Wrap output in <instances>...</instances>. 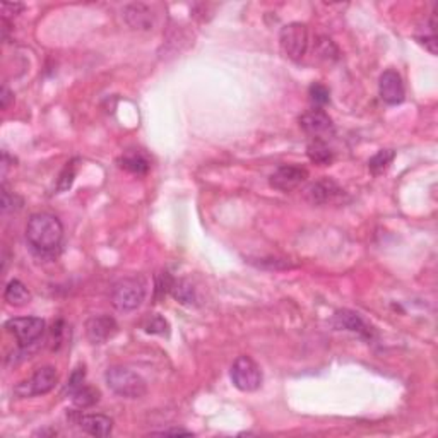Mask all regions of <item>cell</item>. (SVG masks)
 Listing matches in <instances>:
<instances>
[{
	"mask_svg": "<svg viewBox=\"0 0 438 438\" xmlns=\"http://www.w3.org/2000/svg\"><path fill=\"white\" fill-rule=\"evenodd\" d=\"M74 177H75V170H74V163H67L66 170L62 171V175H60L59 178V185H57V189L62 192V190H67L70 185H73L74 182Z\"/></svg>",
	"mask_w": 438,
	"mask_h": 438,
	"instance_id": "d4e9b609",
	"label": "cell"
},
{
	"mask_svg": "<svg viewBox=\"0 0 438 438\" xmlns=\"http://www.w3.org/2000/svg\"><path fill=\"white\" fill-rule=\"evenodd\" d=\"M379 91L380 98L387 103V105H401L406 98V88L404 82L399 73L389 69L380 75L379 81Z\"/></svg>",
	"mask_w": 438,
	"mask_h": 438,
	"instance_id": "8fae6325",
	"label": "cell"
},
{
	"mask_svg": "<svg viewBox=\"0 0 438 438\" xmlns=\"http://www.w3.org/2000/svg\"><path fill=\"white\" fill-rule=\"evenodd\" d=\"M26 240L35 252L48 256L59 250L64 240V226L60 219L50 213H37L28 219Z\"/></svg>",
	"mask_w": 438,
	"mask_h": 438,
	"instance_id": "6da1fadb",
	"label": "cell"
},
{
	"mask_svg": "<svg viewBox=\"0 0 438 438\" xmlns=\"http://www.w3.org/2000/svg\"><path fill=\"white\" fill-rule=\"evenodd\" d=\"M307 178L308 171L305 168L296 166V164H283L271 175L269 183H271L272 189L279 190V192H292L301 183L307 182Z\"/></svg>",
	"mask_w": 438,
	"mask_h": 438,
	"instance_id": "9c48e42d",
	"label": "cell"
},
{
	"mask_svg": "<svg viewBox=\"0 0 438 438\" xmlns=\"http://www.w3.org/2000/svg\"><path fill=\"white\" fill-rule=\"evenodd\" d=\"M3 300L12 307H24L31 301V293L19 279H12L7 283L6 292H3Z\"/></svg>",
	"mask_w": 438,
	"mask_h": 438,
	"instance_id": "e0dca14e",
	"label": "cell"
},
{
	"mask_svg": "<svg viewBox=\"0 0 438 438\" xmlns=\"http://www.w3.org/2000/svg\"><path fill=\"white\" fill-rule=\"evenodd\" d=\"M142 329H144L147 334H154V336H164V334L170 332V325H168L166 318L161 317V315L158 314L146 317L144 322H142Z\"/></svg>",
	"mask_w": 438,
	"mask_h": 438,
	"instance_id": "44dd1931",
	"label": "cell"
},
{
	"mask_svg": "<svg viewBox=\"0 0 438 438\" xmlns=\"http://www.w3.org/2000/svg\"><path fill=\"white\" fill-rule=\"evenodd\" d=\"M118 332V324L110 315H96L86 322V336L93 344H105Z\"/></svg>",
	"mask_w": 438,
	"mask_h": 438,
	"instance_id": "7c38bea8",
	"label": "cell"
},
{
	"mask_svg": "<svg viewBox=\"0 0 438 438\" xmlns=\"http://www.w3.org/2000/svg\"><path fill=\"white\" fill-rule=\"evenodd\" d=\"M106 385L111 392L125 399H141L146 396V380L127 366H110L105 373Z\"/></svg>",
	"mask_w": 438,
	"mask_h": 438,
	"instance_id": "7a4b0ae2",
	"label": "cell"
},
{
	"mask_svg": "<svg viewBox=\"0 0 438 438\" xmlns=\"http://www.w3.org/2000/svg\"><path fill=\"white\" fill-rule=\"evenodd\" d=\"M70 397H73L74 404L77 406V408L84 409V408H91V406H95L96 402H98L99 392L96 389H93V387L82 385L81 389L75 390Z\"/></svg>",
	"mask_w": 438,
	"mask_h": 438,
	"instance_id": "ffe728a7",
	"label": "cell"
},
{
	"mask_svg": "<svg viewBox=\"0 0 438 438\" xmlns=\"http://www.w3.org/2000/svg\"><path fill=\"white\" fill-rule=\"evenodd\" d=\"M23 9H24L23 3L3 2V3H2V14H3V19H6V17L9 16V14H14V16H16V14H19L21 10H23Z\"/></svg>",
	"mask_w": 438,
	"mask_h": 438,
	"instance_id": "4316f807",
	"label": "cell"
},
{
	"mask_svg": "<svg viewBox=\"0 0 438 438\" xmlns=\"http://www.w3.org/2000/svg\"><path fill=\"white\" fill-rule=\"evenodd\" d=\"M308 95H310V102L314 103L315 108H322V106H325L330 102L329 89L325 88L324 84H321V82H315V84H312Z\"/></svg>",
	"mask_w": 438,
	"mask_h": 438,
	"instance_id": "603a6c76",
	"label": "cell"
},
{
	"mask_svg": "<svg viewBox=\"0 0 438 438\" xmlns=\"http://www.w3.org/2000/svg\"><path fill=\"white\" fill-rule=\"evenodd\" d=\"M7 332L12 334L21 347L37 343L45 332V321L39 317H14L6 322Z\"/></svg>",
	"mask_w": 438,
	"mask_h": 438,
	"instance_id": "52a82bcc",
	"label": "cell"
},
{
	"mask_svg": "<svg viewBox=\"0 0 438 438\" xmlns=\"http://www.w3.org/2000/svg\"><path fill=\"white\" fill-rule=\"evenodd\" d=\"M77 425L82 432L102 438L108 437L113 430V421L105 415H81L77 419Z\"/></svg>",
	"mask_w": 438,
	"mask_h": 438,
	"instance_id": "4fadbf2b",
	"label": "cell"
},
{
	"mask_svg": "<svg viewBox=\"0 0 438 438\" xmlns=\"http://www.w3.org/2000/svg\"><path fill=\"white\" fill-rule=\"evenodd\" d=\"M231 382L242 392H254L262 385V372L252 358L240 356L231 365Z\"/></svg>",
	"mask_w": 438,
	"mask_h": 438,
	"instance_id": "8992f818",
	"label": "cell"
},
{
	"mask_svg": "<svg viewBox=\"0 0 438 438\" xmlns=\"http://www.w3.org/2000/svg\"><path fill=\"white\" fill-rule=\"evenodd\" d=\"M279 45L283 53L292 60H301L308 48V28L301 23H289L281 28Z\"/></svg>",
	"mask_w": 438,
	"mask_h": 438,
	"instance_id": "5b68a950",
	"label": "cell"
},
{
	"mask_svg": "<svg viewBox=\"0 0 438 438\" xmlns=\"http://www.w3.org/2000/svg\"><path fill=\"white\" fill-rule=\"evenodd\" d=\"M300 127L312 139H324L325 135L334 134L332 118L322 108H312L300 117Z\"/></svg>",
	"mask_w": 438,
	"mask_h": 438,
	"instance_id": "ba28073f",
	"label": "cell"
},
{
	"mask_svg": "<svg viewBox=\"0 0 438 438\" xmlns=\"http://www.w3.org/2000/svg\"><path fill=\"white\" fill-rule=\"evenodd\" d=\"M332 324L336 329L351 330V332H358V334H361V336H368L370 334V330H368V327H366L363 318L351 310L336 312Z\"/></svg>",
	"mask_w": 438,
	"mask_h": 438,
	"instance_id": "9a60e30c",
	"label": "cell"
},
{
	"mask_svg": "<svg viewBox=\"0 0 438 438\" xmlns=\"http://www.w3.org/2000/svg\"><path fill=\"white\" fill-rule=\"evenodd\" d=\"M307 156L312 163L318 164V166H327L334 161L332 149L324 139H312L307 146Z\"/></svg>",
	"mask_w": 438,
	"mask_h": 438,
	"instance_id": "2e32d148",
	"label": "cell"
},
{
	"mask_svg": "<svg viewBox=\"0 0 438 438\" xmlns=\"http://www.w3.org/2000/svg\"><path fill=\"white\" fill-rule=\"evenodd\" d=\"M394 158H396V153L392 149H380L379 153L373 154L368 161V170L372 171L373 175H382L383 171H387L392 164Z\"/></svg>",
	"mask_w": 438,
	"mask_h": 438,
	"instance_id": "d6986e66",
	"label": "cell"
},
{
	"mask_svg": "<svg viewBox=\"0 0 438 438\" xmlns=\"http://www.w3.org/2000/svg\"><path fill=\"white\" fill-rule=\"evenodd\" d=\"M84 377H86L84 366H77V368H75L74 372L70 373V379H69V382H67V387H66V392H69V396H73L75 390L81 389V387L84 385Z\"/></svg>",
	"mask_w": 438,
	"mask_h": 438,
	"instance_id": "cb8c5ba5",
	"label": "cell"
},
{
	"mask_svg": "<svg viewBox=\"0 0 438 438\" xmlns=\"http://www.w3.org/2000/svg\"><path fill=\"white\" fill-rule=\"evenodd\" d=\"M17 197L14 193H10L9 190L3 187L2 189V211L3 213H9V211H14V202H16Z\"/></svg>",
	"mask_w": 438,
	"mask_h": 438,
	"instance_id": "484cf974",
	"label": "cell"
},
{
	"mask_svg": "<svg viewBox=\"0 0 438 438\" xmlns=\"http://www.w3.org/2000/svg\"><path fill=\"white\" fill-rule=\"evenodd\" d=\"M12 99H14V95L10 93V89L7 88V86H3L2 93H0V106H2V110L9 108V105Z\"/></svg>",
	"mask_w": 438,
	"mask_h": 438,
	"instance_id": "83f0119b",
	"label": "cell"
},
{
	"mask_svg": "<svg viewBox=\"0 0 438 438\" xmlns=\"http://www.w3.org/2000/svg\"><path fill=\"white\" fill-rule=\"evenodd\" d=\"M122 170L128 171V173L134 175H146L149 170V161L142 153L139 151H131V153H125L124 156L118 160Z\"/></svg>",
	"mask_w": 438,
	"mask_h": 438,
	"instance_id": "ac0fdd59",
	"label": "cell"
},
{
	"mask_svg": "<svg viewBox=\"0 0 438 438\" xmlns=\"http://www.w3.org/2000/svg\"><path fill=\"white\" fill-rule=\"evenodd\" d=\"M305 197L314 206H324V204L337 202L344 197V190L337 185L332 178L324 177L322 180L312 183L307 190H305Z\"/></svg>",
	"mask_w": 438,
	"mask_h": 438,
	"instance_id": "30bf717a",
	"label": "cell"
},
{
	"mask_svg": "<svg viewBox=\"0 0 438 438\" xmlns=\"http://www.w3.org/2000/svg\"><path fill=\"white\" fill-rule=\"evenodd\" d=\"M125 19L134 30H149L153 26V12L144 3H132L124 10Z\"/></svg>",
	"mask_w": 438,
	"mask_h": 438,
	"instance_id": "5bb4252c",
	"label": "cell"
},
{
	"mask_svg": "<svg viewBox=\"0 0 438 438\" xmlns=\"http://www.w3.org/2000/svg\"><path fill=\"white\" fill-rule=\"evenodd\" d=\"M146 298V283L142 278H122L111 289V305L118 312L137 310Z\"/></svg>",
	"mask_w": 438,
	"mask_h": 438,
	"instance_id": "3957f363",
	"label": "cell"
},
{
	"mask_svg": "<svg viewBox=\"0 0 438 438\" xmlns=\"http://www.w3.org/2000/svg\"><path fill=\"white\" fill-rule=\"evenodd\" d=\"M153 435H160V437H178V435H192V432L183 428H170V430H163V432H154Z\"/></svg>",
	"mask_w": 438,
	"mask_h": 438,
	"instance_id": "f1b7e54d",
	"label": "cell"
},
{
	"mask_svg": "<svg viewBox=\"0 0 438 438\" xmlns=\"http://www.w3.org/2000/svg\"><path fill=\"white\" fill-rule=\"evenodd\" d=\"M171 293H173V296L177 298L180 303L190 305L196 300V292H193V286L190 285L189 281H175Z\"/></svg>",
	"mask_w": 438,
	"mask_h": 438,
	"instance_id": "7402d4cb",
	"label": "cell"
},
{
	"mask_svg": "<svg viewBox=\"0 0 438 438\" xmlns=\"http://www.w3.org/2000/svg\"><path fill=\"white\" fill-rule=\"evenodd\" d=\"M57 383V370L53 366H41L38 368L33 375L28 380H23V382L17 383L14 387V394L17 397H35V396H45L50 390L55 387Z\"/></svg>",
	"mask_w": 438,
	"mask_h": 438,
	"instance_id": "277c9868",
	"label": "cell"
}]
</instances>
